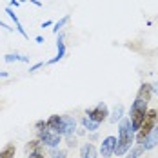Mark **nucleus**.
<instances>
[{"mask_svg":"<svg viewBox=\"0 0 158 158\" xmlns=\"http://www.w3.org/2000/svg\"><path fill=\"white\" fill-rule=\"evenodd\" d=\"M133 142H135V129L131 126V120L122 118L118 122V138H116V145H114V155L124 156L133 147Z\"/></svg>","mask_w":158,"mask_h":158,"instance_id":"obj_1","label":"nucleus"},{"mask_svg":"<svg viewBox=\"0 0 158 158\" xmlns=\"http://www.w3.org/2000/svg\"><path fill=\"white\" fill-rule=\"evenodd\" d=\"M147 104L142 102V100H138V98H135V102H133V106H131V109H129V120H131V126L135 131H138L140 126H142L143 118H145V114H147Z\"/></svg>","mask_w":158,"mask_h":158,"instance_id":"obj_2","label":"nucleus"},{"mask_svg":"<svg viewBox=\"0 0 158 158\" xmlns=\"http://www.w3.org/2000/svg\"><path fill=\"white\" fill-rule=\"evenodd\" d=\"M156 122H158L156 109H149V111H147V114H145V118H143L142 126H140V129L136 131V136H135L136 143H142L143 140H145V136L153 131V127L156 126Z\"/></svg>","mask_w":158,"mask_h":158,"instance_id":"obj_3","label":"nucleus"},{"mask_svg":"<svg viewBox=\"0 0 158 158\" xmlns=\"http://www.w3.org/2000/svg\"><path fill=\"white\" fill-rule=\"evenodd\" d=\"M36 136H38V140L44 143V145H48L49 149H53V147H58L60 142H62V135H58V133H55V131H51V129H40V131H36Z\"/></svg>","mask_w":158,"mask_h":158,"instance_id":"obj_4","label":"nucleus"},{"mask_svg":"<svg viewBox=\"0 0 158 158\" xmlns=\"http://www.w3.org/2000/svg\"><path fill=\"white\" fill-rule=\"evenodd\" d=\"M85 114H87L89 120H93L96 124H102L104 120L109 118V109H107V106H106L104 102H98L95 107H91V109L85 111Z\"/></svg>","mask_w":158,"mask_h":158,"instance_id":"obj_5","label":"nucleus"},{"mask_svg":"<svg viewBox=\"0 0 158 158\" xmlns=\"http://www.w3.org/2000/svg\"><path fill=\"white\" fill-rule=\"evenodd\" d=\"M114 145H116V138L114 136H106L102 140V145H100V155L102 158H111L114 155Z\"/></svg>","mask_w":158,"mask_h":158,"instance_id":"obj_6","label":"nucleus"},{"mask_svg":"<svg viewBox=\"0 0 158 158\" xmlns=\"http://www.w3.org/2000/svg\"><path fill=\"white\" fill-rule=\"evenodd\" d=\"M46 124H48V129H51V131H55V133H58V135H62V136H64L62 114H51L48 120H46Z\"/></svg>","mask_w":158,"mask_h":158,"instance_id":"obj_7","label":"nucleus"},{"mask_svg":"<svg viewBox=\"0 0 158 158\" xmlns=\"http://www.w3.org/2000/svg\"><path fill=\"white\" fill-rule=\"evenodd\" d=\"M143 145V151H151V149H155L158 145V126L153 127V131L145 136V140L142 142Z\"/></svg>","mask_w":158,"mask_h":158,"instance_id":"obj_8","label":"nucleus"},{"mask_svg":"<svg viewBox=\"0 0 158 158\" xmlns=\"http://www.w3.org/2000/svg\"><path fill=\"white\" fill-rule=\"evenodd\" d=\"M62 120H64V136L75 135V131H77V120L71 114H62Z\"/></svg>","mask_w":158,"mask_h":158,"instance_id":"obj_9","label":"nucleus"},{"mask_svg":"<svg viewBox=\"0 0 158 158\" xmlns=\"http://www.w3.org/2000/svg\"><path fill=\"white\" fill-rule=\"evenodd\" d=\"M64 56H65V42H64V35H58V38H56V56L55 58H51L49 62L46 64H56V62H60Z\"/></svg>","mask_w":158,"mask_h":158,"instance_id":"obj_10","label":"nucleus"},{"mask_svg":"<svg viewBox=\"0 0 158 158\" xmlns=\"http://www.w3.org/2000/svg\"><path fill=\"white\" fill-rule=\"evenodd\" d=\"M151 96H153V91H151V84L143 82L142 85L138 87V93H136V98H138V100H142V102H145V104H149Z\"/></svg>","mask_w":158,"mask_h":158,"instance_id":"obj_11","label":"nucleus"},{"mask_svg":"<svg viewBox=\"0 0 158 158\" xmlns=\"http://www.w3.org/2000/svg\"><path fill=\"white\" fill-rule=\"evenodd\" d=\"M80 158H98V149L91 142L84 143L80 147Z\"/></svg>","mask_w":158,"mask_h":158,"instance_id":"obj_12","label":"nucleus"},{"mask_svg":"<svg viewBox=\"0 0 158 158\" xmlns=\"http://www.w3.org/2000/svg\"><path fill=\"white\" fill-rule=\"evenodd\" d=\"M6 13H7V16H9V18H11L13 22H15V29H16V31L20 33V35H22L24 38H29V35H27V33H26V29L22 27V24H20V20H18V16L15 15L13 7H9V6H7V7H6Z\"/></svg>","mask_w":158,"mask_h":158,"instance_id":"obj_13","label":"nucleus"},{"mask_svg":"<svg viewBox=\"0 0 158 158\" xmlns=\"http://www.w3.org/2000/svg\"><path fill=\"white\" fill-rule=\"evenodd\" d=\"M26 151L29 155H42L44 153V143L40 142L38 138L36 140H29V142L26 143Z\"/></svg>","mask_w":158,"mask_h":158,"instance_id":"obj_14","label":"nucleus"},{"mask_svg":"<svg viewBox=\"0 0 158 158\" xmlns=\"http://www.w3.org/2000/svg\"><path fill=\"white\" fill-rule=\"evenodd\" d=\"M122 116H124V106H122V104H116V106L113 107V111L109 113V120L113 124H116V122L122 120Z\"/></svg>","mask_w":158,"mask_h":158,"instance_id":"obj_15","label":"nucleus"},{"mask_svg":"<svg viewBox=\"0 0 158 158\" xmlns=\"http://www.w3.org/2000/svg\"><path fill=\"white\" fill-rule=\"evenodd\" d=\"M16 147L15 143H6V147L0 149V158H15Z\"/></svg>","mask_w":158,"mask_h":158,"instance_id":"obj_16","label":"nucleus"},{"mask_svg":"<svg viewBox=\"0 0 158 158\" xmlns=\"http://www.w3.org/2000/svg\"><path fill=\"white\" fill-rule=\"evenodd\" d=\"M4 60H6L7 64H13V62H29V58H27V56L18 55V53H7V55L4 56Z\"/></svg>","mask_w":158,"mask_h":158,"instance_id":"obj_17","label":"nucleus"},{"mask_svg":"<svg viewBox=\"0 0 158 158\" xmlns=\"http://www.w3.org/2000/svg\"><path fill=\"white\" fill-rule=\"evenodd\" d=\"M142 153H143V145L142 143H136V145H133V147L126 153V158H140Z\"/></svg>","mask_w":158,"mask_h":158,"instance_id":"obj_18","label":"nucleus"},{"mask_svg":"<svg viewBox=\"0 0 158 158\" xmlns=\"http://www.w3.org/2000/svg\"><path fill=\"white\" fill-rule=\"evenodd\" d=\"M82 126H84V129H87V131L95 133V131H98L100 124H96V122H93V120H89L87 116H84V118H82Z\"/></svg>","mask_w":158,"mask_h":158,"instance_id":"obj_19","label":"nucleus"},{"mask_svg":"<svg viewBox=\"0 0 158 158\" xmlns=\"http://www.w3.org/2000/svg\"><path fill=\"white\" fill-rule=\"evenodd\" d=\"M69 20H71V15H65V16H62L58 22H55V24H53V26H55V27H53V33H55V35H58V31L62 29V27L67 24V22H69Z\"/></svg>","mask_w":158,"mask_h":158,"instance_id":"obj_20","label":"nucleus"},{"mask_svg":"<svg viewBox=\"0 0 158 158\" xmlns=\"http://www.w3.org/2000/svg\"><path fill=\"white\" fill-rule=\"evenodd\" d=\"M49 156L51 158H67V151L65 149H58V147H53V149H49Z\"/></svg>","mask_w":158,"mask_h":158,"instance_id":"obj_21","label":"nucleus"},{"mask_svg":"<svg viewBox=\"0 0 158 158\" xmlns=\"http://www.w3.org/2000/svg\"><path fill=\"white\" fill-rule=\"evenodd\" d=\"M64 138H65L67 147H77V136H75V135H71V136H64Z\"/></svg>","mask_w":158,"mask_h":158,"instance_id":"obj_22","label":"nucleus"},{"mask_svg":"<svg viewBox=\"0 0 158 158\" xmlns=\"http://www.w3.org/2000/svg\"><path fill=\"white\" fill-rule=\"evenodd\" d=\"M35 127H36V131H40V129H46L48 124H46V120H38V122L35 124Z\"/></svg>","mask_w":158,"mask_h":158,"instance_id":"obj_23","label":"nucleus"},{"mask_svg":"<svg viewBox=\"0 0 158 158\" xmlns=\"http://www.w3.org/2000/svg\"><path fill=\"white\" fill-rule=\"evenodd\" d=\"M44 65H46V62H38V64H35V65H31V67H29V73H35L36 69H40V67H44Z\"/></svg>","mask_w":158,"mask_h":158,"instance_id":"obj_24","label":"nucleus"},{"mask_svg":"<svg viewBox=\"0 0 158 158\" xmlns=\"http://www.w3.org/2000/svg\"><path fill=\"white\" fill-rule=\"evenodd\" d=\"M151 91H153V95H156V96H158V82L151 84Z\"/></svg>","mask_w":158,"mask_h":158,"instance_id":"obj_25","label":"nucleus"},{"mask_svg":"<svg viewBox=\"0 0 158 158\" xmlns=\"http://www.w3.org/2000/svg\"><path fill=\"white\" fill-rule=\"evenodd\" d=\"M0 27H4L6 31H9V33H13V27H9L7 24H4V22H0Z\"/></svg>","mask_w":158,"mask_h":158,"instance_id":"obj_26","label":"nucleus"},{"mask_svg":"<svg viewBox=\"0 0 158 158\" xmlns=\"http://www.w3.org/2000/svg\"><path fill=\"white\" fill-rule=\"evenodd\" d=\"M53 24H55V22H53V20H46V22H44V24H42V27H49V26H53Z\"/></svg>","mask_w":158,"mask_h":158,"instance_id":"obj_27","label":"nucleus"},{"mask_svg":"<svg viewBox=\"0 0 158 158\" xmlns=\"http://www.w3.org/2000/svg\"><path fill=\"white\" fill-rule=\"evenodd\" d=\"M9 2H11V6H9V7H18V6H20V2H18V0H9Z\"/></svg>","mask_w":158,"mask_h":158,"instance_id":"obj_28","label":"nucleus"},{"mask_svg":"<svg viewBox=\"0 0 158 158\" xmlns=\"http://www.w3.org/2000/svg\"><path fill=\"white\" fill-rule=\"evenodd\" d=\"M29 2H31V4H35L36 7H42V2H38V0H29Z\"/></svg>","mask_w":158,"mask_h":158,"instance_id":"obj_29","label":"nucleus"},{"mask_svg":"<svg viewBox=\"0 0 158 158\" xmlns=\"http://www.w3.org/2000/svg\"><path fill=\"white\" fill-rule=\"evenodd\" d=\"M35 40H36V42H38V44H44V38H42V36H40V35H38V36H36V38H35Z\"/></svg>","mask_w":158,"mask_h":158,"instance_id":"obj_30","label":"nucleus"},{"mask_svg":"<svg viewBox=\"0 0 158 158\" xmlns=\"http://www.w3.org/2000/svg\"><path fill=\"white\" fill-rule=\"evenodd\" d=\"M27 158H44V155H29Z\"/></svg>","mask_w":158,"mask_h":158,"instance_id":"obj_31","label":"nucleus"},{"mask_svg":"<svg viewBox=\"0 0 158 158\" xmlns=\"http://www.w3.org/2000/svg\"><path fill=\"white\" fill-rule=\"evenodd\" d=\"M6 77H7V73L6 71H0V78H6Z\"/></svg>","mask_w":158,"mask_h":158,"instance_id":"obj_32","label":"nucleus"},{"mask_svg":"<svg viewBox=\"0 0 158 158\" xmlns=\"http://www.w3.org/2000/svg\"><path fill=\"white\" fill-rule=\"evenodd\" d=\"M18 2H20V4H22V2H27V0H18Z\"/></svg>","mask_w":158,"mask_h":158,"instance_id":"obj_33","label":"nucleus"},{"mask_svg":"<svg viewBox=\"0 0 158 158\" xmlns=\"http://www.w3.org/2000/svg\"><path fill=\"white\" fill-rule=\"evenodd\" d=\"M156 116H158V109H156Z\"/></svg>","mask_w":158,"mask_h":158,"instance_id":"obj_34","label":"nucleus"}]
</instances>
